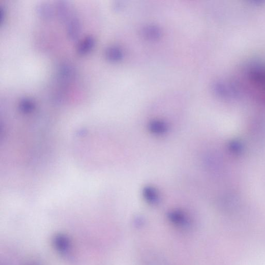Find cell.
<instances>
[{
    "label": "cell",
    "mask_w": 265,
    "mask_h": 265,
    "mask_svg": "<svg viewBox=\"0 0 265 265\" xmlns=\"http://www.w3.org/2000/svg\"><path fill=\"white\" fill-rule=\"evenodd\" d=\"M96 40L93 36L85 37L78 45L77 52L80 55L90 52L95 47Z\"/></svg>",
    "instance_id": "cell-9"
},
{
    "label": "cell",
    "mask_w": 265,
    "mask_h": 265,
    "mask_svg": "<svg viewBox=\"0 0 265 265\" xmlns=\"http://www.w3.org/2000/svg\"><path fill=\"white\" fill-rule=\"evenodd\" d=\"M56 75L58 81L62 83H68L75 78L76 70L73 66L65 63L58 67Z\"/></svg>",
    "instance_id": "cell-5"
},
{
    "label": "cell",
    "mask_w": 265,
    "mask_h": 265,
    "mask_svg": "<svg viewBox=\"0 0 265 265\" xmlns=\"http://www.w3.org/2000/svg\"><path fill=\"white\" fill-rule=\"evenodd\" d=\"M144 197L146 200L152 204L156 203L159 200L158 193L152 187H146L143 191Z\"/></svg>",
    "instance_id": "cell-12"
},
{
    "label": "cell",
    "mask_w": 265,
    "mask_h": 265,
    "mask_svg": "<svg viewBox=\"0 0 265 265\" xmlns=\"http://www.w3.org/2000/svg\"><path fill=\"white\" fill-rule=\"evenodd\" d=\"M52 245L56 251L65 257H71L72 253V244L70 238L66 234L58 233L54 235Z\"/></svg>",
    "instance_id": "cell-2"
},
{
    "label": "cell",
    "mask_w": 265,
    "mask_h": 265,
    "mask_svg": "<svg viewBox=\"0 0 265 265\" xmlns=\"http://www.w3.org/2000/svg\"><path fill=\"white\" fill-rule=\"evenodd\" d=\"M26 265H41L40 263L36 262V261H33L31 262H28Z\"/></svg>",
    "instance_id": "cell-15"
},
{
    "label": "cell",
    "mask_w": 265,
    "mask_h": 265,
    "mask_svg": "<svg viewBox=\"0 0 265 265\" xmlns=\"http://www.w3.org/2000/svg\"><path fill=\"white\" fill-rule=\"evenodd\" d=\"M36 12L39 17L45 20L52 19L54 15L53 7L47 2H42L37 5Z\"/></svg>",
    "instance_id": "cell-7"
},
{
    "label": "cell",
    "mask_w": 265,
    "mask_h": 265,
    "mask_svg": "<svg viewBox=\"0 0 265 265\" xmlns=\"http://www.w3.org/2000/svg\"><path fill=\"white\" fill-rule=\"evenodd\" d=\"M169 218L173 224L182 227H186L189 224L187 218L179 212H171L169 215Z\"/></svg>",
    "instance_id": "cell-10"
},
{
    "label": "cell",
    "mask_w": 265,
    "mask_h": 265,
    "mask_svg": "<svg viewBox=\"0 0 265 265\" xmlns=\"http://www.w3.org/2000/svg\"><path fill=\"white\" fill-rule=\"evenodd\" d=\"M142 37L149 41H157L162 37L160 28L154 24L147 25L142 27L141 31Z\"/></svg>",
    "instance_id": "cell-6"
},
{
    "label": "cell",
    "mask_w": 265,
    "mask_h": 265,
    "mask_svg": "<svg viewBox=\"0 0 265 265\" xmlns=\"http://www.w3.org/2000/svg\"><path fill=\"white\" fill-rule=\"evenodd\" d=\"M105 56L107 60L110 62L119 63L123 60L124 53L120 47L110 46L106 48Z\"/></svg>",
    "instance_id": "cell-8"
},
{
    "label": "cell",
    "mask_w": 265,
    "mask_h": 265,
    "mask_svg": "<svg viewBox=\"0 0 265 265\" xmlns=\"http://www.w3.org/2000/svg\"><path fill=\"white\" fill-rule=\"evenodd\" d=\"M150 130L154 134L161 135L164 133L167 130L165 123L160 121L152 122L150 126Z\"/></svg>",
    "instance_id": "cell-13"
},
{
    "label": "cell",
    "mask_w": 265,
    "mask_h": 265,
    "mask_svg": "<svg viewBox=\"0 0 265 265\" xmlns=\"http://www.w3.org/2000/svg\"><path fill=\"white\" fill-rule=\"evenodd\" d=\"M66 24L68 37L71 41H76L79 37L82 30V24L80 19L74 14Z\"/></svg>",
    "instance_id": "cell-3"
},
{
    "label": "cell",
    "mask_w": 265,
    "mask_h": 265,
    "mask_svg": "<svg viewBox=\"0 0 265 265\" xmlns=\"http://www.w3.org/2000/svg\"><path fill=\"white\" fill-rule=\"evenodd\" d=\"M55 12L58 18L65 23L74 15L70 2L67 0L56 2Z\"/></svg>",
    "instance_id": "cell-4"
},
{
    "label": "cell",
    "mask_w": 265,
    "mask_h": 265,
    "mask_svg": "<svg viewBox=\"0 0 265 265\" xmlns=\"http://www.w3.org/2000/svg\"><path fill=\"white\" fill-rule=\"evenodd\" d=\"M6 10L3 6H0V24H4L6 20Z\"/></svg>",
    "instance_id": "cell-14"
},
{
    "label": "cell",
    "mask_w": 265,
    "mask_h": 265,
    "mask_svg": "<svg viewBox=\"0 0 265 265\" xmlns=\"http://www.w3.org/2000/svg\"><path fill=\"white\" fill-rule=\"evenodd\" d=\"M19 108L23 112H30L36 107L35 101L31 98H23L19 102Z\"/></svg>",
    "instance_id": "cell-11"
},
{
    "label": "cell",
    "mask_w": 265,
    "mask_h": 265,
    "mask_svg": "<svg viewBox=\"0 0 265 265\" xmlns=\"http://www.w3.org/2000/svg\"><path fill=\"white\" fill-rule=\"evenodd\" d=\"M245 85L251 96L265 104V65H255L249 68L245 76Z\"/></svg>",
    "instance_id": "cell-1"
}]
</instances>
